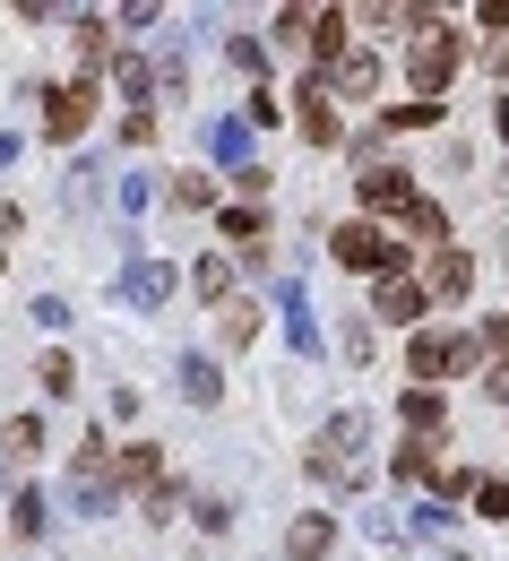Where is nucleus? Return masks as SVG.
<instances>
[{"label": "nucleus", "instance_id": "f3484780", "mask_svg": "<svg viewBox=\"0 0 509 561\" xmlns=\"http://www.w3.org/2000/svg\"><path fill=\"white\" fill-rule=\"evenodd\" d=\"M484 346H493V354L509 363V320H493V329H484Z\"/></svg>", "mask_w": 509, "mask_h": 561}, {"label": "nucleus", "instance_id": "f257e3e1", "mask_svg": "<svg viewBox=\"0 0 509 561\" xmlns=\"http://www.w3.org/2000/svg\"><path fill=\"white\" fill-rule=\"evenodd\" d=\"M363 440H371L363 415H337V423H328V440L311 449V476H328V484H363Z\"/></svg>", "mask_w": 509, "mask_h": 561}, {"label": "nucleus", "instance_id": "ddd939ff", "mask_svg": "<svg viewBox=\"0 0 509 561\" xmlns=\"http://www.w3.org/2000/svg\"><path fill=\"white\" fill-rule=\"evenodd\" d=\"M440 415H449L440 389H406V423H415V432H440Z\"/></svg>", "mask_w": 509, "mask_h": 561}, {"label": "nucleus", "instance_id": "1a4fd4ad", "mask_svg": "<svg viewBox=\"0 0 509 561\" xmlns=\"http://www.w3.org/2000/svg\"><path fill=\"white\" fill-rule=\"evenodd\" d=\"M466 285H475V260L440 242V251H432V294H440V302H449V294H466Z\"/></svg>", "mask_w": 509, "mask_h": 561}, {"label": "nucleus", "instance_id": "6ab92c4d", "mask_svg": "<svg viewBox=\"0 0 509 561\" xmlns=\"http://www.w3.org/2000/svg\"><path fill=\"white\" fill-rule=\"evenodd\" d=\"M484 389H493V398L509 407V363H493V380H484Z\"/></svg>", "mask_w": 509, "mask_h": 561}, {"label": "nucleus", "instance_id": "dca6fc26", "mask_svg": "<svg viewBox=\"0 0 509 561\" xmlns=\"http://www.w3.org/2000/svg\"><path fill=\"white\" fill-rule=\"evenodd\" d=\"M475 510H484V518H509V484H501V476H484V484H475Z\"/></svg>", "mask_w": 509, "mask_h": 561}, {"label": "nucleus", "instance_id": "a211bd4d", "mask_svg": "<svg viewBox=\"0 0 509 561\" xmlns=\"http://www.w3.org/2000/svg\"><path fill=\"white\" fill-rule=\"evenodd\" d=\"M475 18H484V26H509V0H484V9H475Z\"/></svg>", "mask_w": 509, "mask_h": 561}, {"label": "nucleus", "instance_id": "4468645a", "mask_svg": "<svg viewBox=\"0 0 509 561\" xmlns=\"http://www.w3.org/2000/svg\"><path fill=\"white\" fill-rule=\"evenodd\" d=\"M293 561H311V553H328V518H302V527H293V545H286Z\"/></svg>", "mask_w": 509, "mask_h": 561}, {"label": "nucleus", "instance_id": "39448f33", "mask_svg": "<svg viewBox=\"0 0 509 561\" xmlns=\"http://www.w3.org/2000/svg\"><path fill=\"white\" fill-rule=\"evenodd\" d=\"M86 113H95V78H78V87H61V95H53L44 139H78V130H86Z\"/></svg>", "mask_w": 509, "mask_h": 561}, {"label": "nucleus", "instance_id": "aec40b11", "mask_svg": "<svg viewBox=\"0 0 509 561\" xmlns=\"http://www.w3.org/2000/svg\"><path fill=\"white\" fill-rule=\"evenodd\" d=\"M501 130H509V104H501Z\"/></svg>", "mask_w": 509, "mask_h": 561}, {"label": "nucleus", "instance_id": "f03ea898", "mask_svg": "<svg viewBox=\"0 0 509 561\" xmlns=\"http://www.w3.org/2000/svg\"><path fill=\"white\" fill-rule=\"evenodd\" d=\"M458 61H466V44H458L449 26H424V35H415V53H406V78H415V95L432 104L440 87L458 78Z\"/></svg>", "mask_w": 509, "mask_h": 561}, {"label": "nucleus", "instance_id": "7ed1b4c3", "mask_svg": "<svg viewBox=\"0 0 509 561\" xmlns=\"http://www.w3.org/2000/svg\"><path fill=\"white\" fill-rule=\"evenodd\" d=\"M406 363H415V380H449V371H475V337H466V329H415Z\"/></svg>", "mask_w": 509, "mask_h": 561}, {"label": "nucleus", "instance_id": "0eeeda50", "mask_svg": "<svg viewBox=\"0 0 509 561\" xmlns=\"http://www.w3.org/2000/svg\"><path fill=\"white\" fill-rule=\"evenodd\" d=\"M363 208L371 216H389V208H415V182L389 164V173H363Z\"/></svg>", "mask_w": 509, "mask_h": 561}, {"label": "nucleus", "instance_id": "9d476101", "mask_svg": "<svg viewBox=\"0 0 509 561\" xmlns=\"http://www.w3.org/2000/svg\"><path fill=\"white\" fill-rule=\"evenodd\" d=\"M371 87H380V61H371V53H346V61H337V95H371Z\"/></svg>", "mask_w": 509, "mask_h": 561}, {"label": "nucleus", "instance_id": "f8f14e48", "mask_svg": "<svg viewBox=\"0 0 509 561\" xmlns=\"http://www.w3.org/2000/svg\"><path fill=\"white\" fill-rule=\"evenodd\" d=\"M259 233H268L259 208H233V216H224V242H233V251H251V260H259Z\"/></svg>", "mask_w": 509, "mask_h": 561}, {"label": "nucleus", "instance_id": "6e6552de", "mask_svg": "<svg viewBox=\"0 0 509 561\" xmlns=\"http://www.w3.org/2000/svg\"><path fill=\"white\" fill-rule=\"evenodd\" d=\"M302 139H311V147H337V113H328V87H320V78L302 87Z\"/></svg>", "mask_w": 509, "mask_h": 561}, {"label": "nucleus", "instance_id": "9b49d317", "mask_svg": "<svg viewBox=\"0 0 509 561\" xmlns=\"http://www.w3.org/2000/svg\"><path fill=\"white\" fill-rule=\"evenodd\" d=\"M35 449H44V423L35 415H18L9 432H0V458H35Z\"/></svg>", "mask_w": 509, "mask_h": 561}, {"label": "nucleus", "instance_id": "423d86ee", "mask_svg": "<svg viewBox=\"0 0 509 561\" xmlns=\"http://www.w3.org/2000/svg\"><path fill=\"white\" fill-rule=\"evenodd\" d=\"M371 311H380L389 329H415V320H424V285H397V277H380V294H371Z\"/></svg>", "mask_w": 509, "mask_h": 561}, {"label": "nucleus", "instance_id": "2eb2a0df", "mask_svg": "<svg viewBox=\"0 0 509 561\" xmlns=\"http://www.w3.org/2000/svg\"><path fill=\"white\" fill-rule=\"evenodd\" d=\"M406 225H415V242H440V233H449V216H440L432 199H415V208H406Z\"/></svg>", "mask_w": 509, "mask_h": 561}, {"label": "nucleus", "instance_id": "20e7f679", "mask_svg": "<svg viewBox=\"0 0 509 561\" xmlns=\"http://www.w3.org/2000/svg\"><path fill=\"white\" fill-rule=\"evenodd\" d=\"M346 268H380V277H397L406 268V242H389L380 225H337V242H328Z\"/></svg>", "mask_w": 509, "mask_h": 561}]
</instances>
